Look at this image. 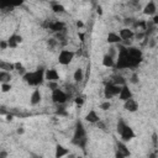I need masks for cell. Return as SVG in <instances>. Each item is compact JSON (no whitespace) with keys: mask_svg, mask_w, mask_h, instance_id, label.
Here are the masks:
<instances>
[{"mask_svg":"<svg viewBox=\"0 0 158 158\" xmlns=\"http://www.w3.org/2000/svg\"><path fill=\"white\" fill-rule=\"evenodd\" d=\"M68 153H69V151H68L67 148H64V147L60 146V144L57 146V148H56V157H57V158L63 157V156H67Z\"/></svg>","mask_w":158,"mask_h":158,"instance_id":"cb8c5ba5","label":"cell"},{"mask_svg":"<svg viewBox=\"0 0 158 158\" xmlns=\"http://www.w3.org/2000/svg\"><path fill=\"white\" fill-rule=\"evenodd\" d=\"M68 99H69V96H68V94H67L64 90H62V89H59V88L52 90V101H53L54 104L63 105V104L67 102Z\"/></svg>","mask_w":158,"mask_h":158,"instance_id":"8992f818","label":"cell"},{"mask_svg":"<svg viewBox=\"0 0 158 158\" xmlns=\"http://www.w3.org/2000/svg\"><path fill=\"white\" fill-rule=\"evenodd\" d=\"M123 109L127 110V111H130V112H135V111L138 110V104H137V101L133 98H130V99L125 100Z\"/></svg>","mask_w":158,"mask_h":158,"instance_id":"30bf717a","label":"cell"},{"mask_svg":"<svg viewBox=\"0 0 158 158\" xmlns=\"http://www.w3.org/2000/svg\"><path fill=\"white\" fill-rule=\"evenodd\" d=\"M40 101H41V91H40V89H35L31 94L30 102H31V105H37V104H40Z\"/></svg>","mask_w":158,"mask_h":158,"instance_id":"d6986e66","label":"cell"},{"mask_svg":"<svg viewBox=\"0 0 158 158\" xmlns=\"http://www.w3.org/2000/svg\"><path fill=\"white\" fill-rule=\"evenodd\" d=\"M21 42H22V37L20 35H16V33L11 35L9 37V40H7V43H9V47L10 48H16Z\"/></svg>","mask_w":158,"mask_h":158,"instance_id":"4fadbf2b","label":"cell"},{"mask_svg":"<svg viewBox=\"0 0 158 158\" xmlns=\"http://www.w3.org/2000/svg\"><path fill=\"white\" fill-rule=\"evenodd\" d=\"M111 81L115 83V84H117V85H120V86H122V85L126 84V80H125L123 77H121V75H114Z\"/></svg>","mask_w":158,"mask_h":158,"instance_id":"484cf974","label":"cell"},{"mask_svg":"<svg viewBox=\"0 0 158 158\" xmlns=\"http://www.w3.org/2000/svg\"><path fill=\"white\" fill-rule=\"evenodd\" d=\"M118 35H120V37L122 38V41H130L131 38H133L135 32H133V30H131L130 27H125V28L120 30Z\"/></svg>","mask_w":158,"mask_h":158,"instance_id":"7c38bea8","label":"cell"},{"mask_svg":"<svg viewBox=\"0 0 158 158\" xmlns=\"http://www.w3.org/2000/svg\"><path fill=\"white\" fill-rule=\"evenodd\" d=\"M0 69L1 70H6V72H11V70L15 69V64L14 63H10V62L1 60L0 62Z\"/></svg>","mask_w":158,"mask_h":158,"instance_id":"7402d4cb","label":"cell"},{"mask_svg":"<svg viewBox=\"0 0 158 158\" xmlns=\"http://www.w3.org/2000/svg\"><path fill=\"white\" fill-rule=\"evenodd\" d=\"M128 48V57H130V68H136L143 59L142 52L136 47H127Z\"/></svg>","mask_w":158,"mask_h":158,"instance_id":"5b68a950","label":"cell"},{"mask_svg":"<svg viewBox=\"0 0 158 158\" xmlns=\"http://www.w3.org/2000/svg\"><path fill=\"white\" fill-rule=\"evenodd\" d=\"M77 26H78V27H83V26H84V23H83L81 21H77Z\"/></svg>","mask_w":158,"mask_h":158,"instance_id":"f35d334b","label":"cell"},{"mask_svg":"<svg viewBox=\"0 0 158 158\" xmlns=\"http://www.w3.org/2000/svg\"><path fill=\"white\" fill-rule=\"evenodd\" d=\"M84 101H85V96H77L75 98V104L78 106H81L84 104Z\"/></svg>","mask_w":158,"mask_h":158,"instance_id":"f546056e","label":"cell"},{"mask_svg":"<svg viewBox=\"0 0 158 158\" xmlns=\"http://www.w3.org/2000/svg\"><path fill=\"white\" fill-rule=\"evenodd\" d=\"M130 81H131L132 84L138 83V75H137L136 73H133V74H132V77H131V79H130Z\"/></svg>","mask_w":158,"mask_h":158,"instance_id":"1f68e13d","label":"cell"},{"mask_svg":"<svg viewBox=\"0 0 158 158\" xmlns=\"http://www.w3.org/2000/svg\"><path fill=\"white\" fill-rule=\"evenodd\" d=\"M73 58H74V52L73 51L62 49L59 52V56H58V62L62 65H67V64H69L73 60Z\"/></svg>","mask_w":158,"mask_h":158,"instance_id":"ba28073f","label":"cell"},{"mask_svg":"<svg viewBox=\"0 0 158 158\" xmlns=\"http://www.w3.org/2000/svg\"><path fill=\"white\" fill-rule=\"evenodd\" d=\"M117 146V152H116V157H127L130 156V151L127 149V147L122 143V142H116Z\"/></svg>","mask_w":158,"mask_h":158,"instance_id":"9a60e30c","label":"cell"},{"mask_svg":"<svg viewBox=\"0 0 158 158\" xmlns=\"http://www.w3.org/2000/svg\"><path fill=\"white\" fill-rule=\"evenodd\" d=\"M86 142H88L86 131H85L83 123L80 121H78L77 125H75V130H74V135H73V138H72V143L78 146V147H80V148H85Z\"/></svg>","mask_w":158,"mask_h":158,"instance_id":"6da1fadb","label":"cell"},{"mask_svg":"<svg viewBox=\"0 0 158 158\" xmlns=\"http://www.w3.org/2000/svg\"><path fill=\"white\" fill-rule=\"evenodd\" d=\"M122 41V38L120 37L118 33H115V32H110L107 35V42L109 43H120Z\"/></svg>","mask_w":158,"mask_h":158,"instance_id":"44dd1931","label":"cell"},{"mask_svg":"<svg viewBox=\"0 0 158 158\" xmlns=\"http://www.w3.org/2000/svg\"><path fill=\"white\" fill-rule=\"evenodd\" d=\"M85 120H86L88 122H90V123H98V122L100 121V117H99V115L96 114L95 110H90V111L85 115Z\"/></svg>","mask_w":158,"mask_h":158,"instance_id":"ac0fdd59","label":"cell"},{"mask_svg":"<svg viewBox=\"0 0 158 158\" xmlns=\"http://www.w3.org/2000/svg\"><path fill=\"white\" fill-rule=\"evenodd\" d=\"M48 86H49L52 90H54V89H57V88H58L56 81H48Z\"/></svg>","mask_w":158,"mask_h":158,"instance_id":"836d02e7","label":"cell"},{"mask_svg":"<svg viewBox=\"0 0 158 158\" xmlns=\"http://www.w3.org/2000/svg\"><path fill=\"white\" fill-rule=\"evenodd\" d=\"M44 79L48 80V81H57L59 79V74L56 69H47L44 72Z\"/></svg>","mask_w":158,"mask_h":158,"instance_id":"5bb4252c","label":"cell"},{"mask_svg":"<svg viewBox=\"0 0 158 158\" xmlns=\"http://www.w3.org/2000/svg\"><path fill=\"white\" fill-rule=\"evenodd\" d=\"M73 78H74V80H75L77 83H80V81L84 79V72H83V69H81V68H78V69L74 72Z\"/></svg>","mask_w":158,"mask_h":158,"instance_id":"d4e9b609","label":"cell"},{"mask_svg":"<svg viewBox=\"0 0 158 158\" xmlns=\"http://www.w3.org/2000/svg\"><path fill=\"white\" fill-rule=\"evenodd\" d=\"M44 27H47L48 30H51L52 32H56V33L63 32L65 30V25L60 21H49L44 25Z\"/></svg>","mask_w":158,"mask_h":158,"instance_id":"9c48e42d","label":"cell"},{"mask_svg":"<svg viewBox=\"0 0 158 158\" xmlns=\"http://www.w3.org/2000/svg\"><path fill=\"white\" fill-rule=\"evenodd\" d=\"M10 89H11L10 83H1V91L2 93H7V91H10Z\"/></svg>","mask_w":158,"mask_h":158,"instance_id":"f1b7e54d","label":"cell"},{"mask_svg":"<svg viewBox=\"0 0 158 158\" xmlns=\"http://www.w3.org/2000/svg\"><path fill=\"white\" fill-rule=\"evenodd\" d=\"M0 157L2 158V157H6V153L5 152H2V153H0Z\"/></svg>","mask_w":158,"mask_h":158,"instance_id":"60d3db41","label":"cell"},{"mask_svg":"<svg viewBox=\"0 0 158 158\" xmlns=\"http://www.w3.org/2000/svg\"><path fill=\"white\" fill-rule=\"evenodd\" d=\"M152 22L157 26L158 25V15H154V17H153V20H152Z\"/></svg>","mask_w":158,"mask_h":158,"instance_id":"d590c367","label":"cell"},{"mask_svg":"<svg viewBox=\"0 0 158 158\" xmlns=\"http://www.w3.org/2000/svg\"><path fill=\"white\" fill-rule=\"evenodd\" d=\"M23 80L28 84V85H32V86H38L43 83L44 80V70L43 68H38L37 70L35 72H26L23 75H22Z\"/></svg>","mask_w":158,"mask_h":158,"instance_id":"7a4b0ae2","label":"cell"},{"mask_svg":"<svg viewBox=\"0 0 158 158\" xmlns=\"http://www.w3.org/2000/svg\"><path fill=\"white\" fill-rule=\"evenodd\" d=\"M157 41H158V37H157Z\"/></svg>","mask_w":158,"mask_h":158,"instance_id":"b9f144b4","label":"cell"},{"mask_svg":"<svg viewBox=\"0 0 158 158\" xmlns=\"http://www.w3.org/2000/svg\"><path fill=\"white\" fill-rule=\"evenodd\" d=\"M116 68H117V69H127V68H130L128 48L125 47V46H120V47H118L117 60H116Z\"/></svg>","mask_w":158,"mask_h":158,"instance_id":"277c9868","label":"cell"},{"mask_svg":"<svg viewBox=\"0 0 158 158\" xmlns=\"http://www.w3.org/2000/svg\"><path fill=\"white\" fill-rule=\"evenodd\" d=\"M52 10H53L56 14H64V12H65L64 6L60 5V4H53V5H52Z\"/></svg>","mask_w":158,"mask_h":158,"instance_id":"4316f807","label":"cell"},{"mask_svg":"<svg viewBox=\"0 0 158 158\" xmlns=\"http://www.w3.org/2000/svg\"><path fill=\"white\" fill-rule=\"evenodd\" d=\"M102 65H104V67H106V68H111V67H114V65H115L114 57H111L109 53H107V54H105V56L102 57Z\"/></svg>","mask_w":158,"mask_h":158,"instance_id":"ffe728a7","label":"cell"},{"mask_svg":"<svg viewBox=\"0 0 158 158\" xmlns=\"http://www.w3.org/2000/svg\"><path fill=\"white\" fill-rule=\"evenodd\" d=\"M118 98H120V100H122V101H125V100L132 98V91L130 90V88H128L126 84L121 86V91H120V94H118Z\"/></svg>","mask_w":158,"mask_h":158,"instance_id":"2e32d148","label":"cell"},{"mask_svg":"<svg viewBox=\"0 0 158 158\" xmlns=\"http://www.w3.org/2000/svg\"><path fill=\"white\" fill-rule=\"evenodd\" d=\"M7 47H9L7 41H4V40H2V41H0V48H1V49H6Z\"/></svg>","mask_w":158,"mask_h":158,"instance_id":"d6a6232c","label":"cell"},{"mask_svg":"<svg viewBox=\"0 0 158 158\" xmlns=\"http://www.w3.org/2000/svg\"><path fill=\"white\" fill-rule=\"evenodd\" d=\"M23 131H25V130H23L22 127H20V128L17 130V133H20V135H22V133H23Z\"/></svg>","mask_w":158,"mask_h":158,"instance_id":"ab89813d","label":"cell"},{"mask_svg":"<svg viewBox=\"0 0 158 158\" xmlns=\"http://www.w3.org/2000/svg\"><path fill=\"white\" fill-rule=\"evenodd\" d=\"M96 12L99 14V15H102V9H101V6L99 5V6H96Z\"/></svg>","mask_w":158,"mask_h":158,"instance_id":"8d00e7d4","label":"cell"},{"mask_svg":"<svg viewBox=\"0 0 158 158\" xmlns=\"http://www.w3.org/2000/svg\"><path fill=\"white\" fill-rule=\"evenodd\" d=\"M12 117H14V116H12L11 114H7V115H6V120H7V121H11V120H12Z\"/></svg>","mask_w":158,"mask_h":158,"instance_id":"74e56055","label":"cell"},{"mask_svg":"<svg viewBox=\"0 0 158 158\" xmlns=\"http://www.w3.org/2000/svg\"><path fill=\"white\" fill-rule=\"evenodd\" d=\"M23 2V0H0V6L4 10L5 7H9L10 10L15 6H19Z\"/></svg>","mask_w":158,"mask_h":158,"instance_id":"8fae6325","label":"cell"},{"mask_svg":"<svg viewBox=\"0 0 158 158\" xmlns=\"http://www.w3.org/2000/svg\"><path fill=\"white\" fill-rule=\"evenodd\" d=\"M116 131H117V133L121 136V138H122L123 142L131 141V139L135 138V136H136L135 131H133L122 118H120V120L117 121V128H116Z\"/></svg>","mask_w":158,"mask_h":158,"instance_id":"3957f363","label":"cell"},{"mask_svg":"<svg viewBox=\"0 0 158 158\" xmlns=\"http://www.w3.org/2000/svg\"><path fill=\"white\" fill-rule=\"evenodd\" d=\"M15 69H16L20 74H22V75L26 73V72H25V68H23V67H22V64H21V63H19V62H17V63H15Z\"/></svg>","mask_w":158,"mask_h":158,"instance_id":"83f0119b","label":"cell"},{"mask_svg":"<svg viewBox=\"0 0 158 158\" xmlns=\"http://www.w3.org/2000/svg\"><path fill=\"white\" fill-rule=\"evenodd\" d=\"M152 141H153V146H154V147H157V144H158V138H157V133H153V136H152Z\"/></svg>","mask_w":158,"mask_h":158,"instance_id":"e575fe53","label":"cell"},{"mask_svg":"<svg viewBox=\"0 0 158 158\" xmlns=\"http://www.w3.org/2000/svg\"><path fill=\"white\" fill-rule=\"evenodd\" d=\"M111 107V104H110V101L107 100V101H104L102 104H100V109L101 110H109Z\"/></svg>","mask_w":158,"mask_h":158,"instance_id":"4dcf8cb0","label":"cell"},{"mask_svg":"<svg viewBox=\"0 0 158 158\" xmlns=\"http://www.w3.org/2000/svg\"><path fill=\"white\" fill-rule=\"evenodd\" d=\"M156 11H157V6H156L154 1H149V2L143 7V14L147 15V16L156 15Z\"/></svg>","mask_w":158,"mask_h":158,"instance_id":"e0dca14e","label":"cell"},{"mask_svg":"<svg viewBox=\"0 0 158 158\" xmlns=\"http://www.w3.org/2000/svg\"><path fill=\"white\" fill-rule=\"evenodd\" d=\"M11 74H10V72H6V70H1L0 72V81L1 83H10V80H11Z\"/></svg>","mask_w":158,"mask_h":158,"instance_id":"603a6c76","label":"cell"},{"mask_svg":"<svg viewBox=\"0 0 158 158\" xmlns=\"http://www.w3.org/2000/svg\"><path fill=\"white\" fill-rule=\"evenodd\" d=\"M120 91H121V86L117 85V84H115V83H112V81H110V83H107L105 85L104 95H105L106 99H111L114 96H118Z\"/></svg>","mask_w":158,"mask_h":158,"instance_id":"52a82bcc","label":"cell"}]
</instances>
